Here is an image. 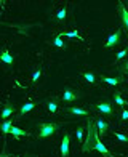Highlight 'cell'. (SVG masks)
Instances as JSON below:
<instances>
[{"label": "cell", "mask_w": 128, "mask_h": 157, "mask_svg": "<svg viewBox=\"0 0 128 157\" xmlns=\"http://www.w3.org/2000/svg\"><path fill=\"white\" fill-rule=\"evenodd\" d=\"M87 138H85L83 144H82V152H88V151H93V144H95V135L98 133V128L95 120L91 122L88 120V125H87Z\"/></svg>", "instance_id": "1"}, {"label": "cell", "mask_w": 128, "mask_h": 157, "mask_svg": "<svg viewBox=\"0 0 128 157\" xmlns=\"http://www.w3.org/2000/svg\"><path fill=\"white\" fill-rule=\"evenodd\" d=\"M59 130V124H55V122H42L39 124V138H48L51 136V135H55L56 132Z\"/></svg>", "instance_id": "2"}, {"label": "cell", "mask_w": 128, "mask_h": 157, "mask_svg": "<svg viewBox=\"0 0 128 157\" xmlns=\"http://www.w3.org/2000/svg\"><path fill=\"white\" fill-rule=\"evenodd\" d=\"M120 39H122V31H115V32H112L111 35H109V39H107V42H106V48H112V47H115L119 42H120Z\"/></svg>", "instance_id": "3"}, {"label": "cell", "mask_w": 128, "mask_h": 157, "mask_svg": "<svg viewBox=\"0 0 128 157\" xmlns=\"http://www.w3.org/2000/svg\"><path fill=\"white\" fill-rule=\"evenodd\" d=\"M69 144H70V138H69V133H64V136L61 140V155L62 157H69Z\"/></svg>", "instance_id": "4"}, {"label": "cell", "mask_w": 128, "mask_h": 157, "mask_svg": "<svg viewBox=\"0 0 128 157\" xmlns=\"http://www.w3.org/2000/svg\"><path fill=\"white\" fill-rule=\"evenodd\" d=\"M95 124H96V128H98L99 135H103V136H104V135L107 133V130H109V124L106 122V120H103V119H96Z\"/></svg>", "instance_id": "5"}, {"label": "cell", "mask_w": 128, "mask_h": 157, "mask_svg": "<svg viewBox=\"0 0 128 157\" xmlns=\"http://www.w3.org/2000/svg\"><path fill=\"white\" fill-rule=\"evenodd\" d=\"M96 109L99 112L106 114V116H112V114H114V109H112L111 103H99V104H96Z\"/></svg>", "instance_id": "6"}, {"label": "cell", "mask_w": 128, "mask_h": 157, "mask_svg": "<svg viewBox=\"0 0 128 157\" xmlns=\"http://www.w3.org/2000/svg\"><path fill=\"white\" fill-rule=\"evenodd\" d=\"M13 112H15V106L10 104V103H6V104L3 106V111H2V119H3V120H8V117L11 116Z\"/></svg>", "instance_id": "7"}, {"label": "cell", "mask_w": 128, "mask_h": 157, "mask_svg": "<svg viewBox=\"0 0 128 157\" xmlns=\"http://www.w3.org/2000/svg\"><path fill=\"white\" fill-rule=\"evenodd\" d=\"M77 98H80V96H79V93H75L74 90H66V91H64V95H62V99H64L66 103H69V101H75Z\"/></svg>", "instance_id": "8"}, {"label": "cell", "mask_w": 128, "mask_h": 157, "mask_svg": "<svg viewBox=\"0 0 128 157\" xmlns=\"http://www.w3.org/2000/svg\"><path fill=\"white\" fill-rule=\"evenodd\" d=\"M10 135H13L15 138H21V136H31V133H27V132H24V130H21V128H18V127H11V132H10Z\"/></svg>", "instance_id": "9"}, {"label": "cell", "mask_w": 128, "mask_h": 157, "mask_svg": "<svg viewBox=\"0 0 128 157\" xmlns=\"http://www.w3.org/2000/svg\"><path fill=\"white\" fill-rule=\"evenodd\" d=\"M101 80L104 83H109V85H119L122 82V77H101Z\"/></svg>", "instance_id": "10"}, {"label": "cell", "mask_w": 128, "mask_h": 157, "mask_svg": "<svg viewBox=\"0 0 128 157\" xmlns=\"http://www.w3.org/2000/svg\"><path fill=\"white\" fill-rule=\"evenodd\" d=\"M34 108H35V103H26V104L21 106L19 114H21V116H26V114H27V112H31Z\"/></svg>", "instance_id": "11"}, {"label": "cell", "mask_w": 128, "mask_h": 157, "mask_svg": "<svg viewBox=\"0 0 128 157\" xmlns=\"http://www.w3.org/2000/svg\"><path fill=\"white\" fill-rule=\"evenodd\" d=\"M120 15H122V21H123V26L128 29V10L125 8V6L120 3Z\"/></svg>", "instance_id": "12"}, {"label": "cell", "mask_w": 128, "mask_h": 157, "mask_svg": "<svg viewBox=\"0 0 128 157\" xmlns=\"http://www.w3.org/2000/svg\"><path fill=\"white\" fill-rule=\"evenodd\" d=\"M11 127H13V122H11V120H5V122L2 124V132H3V135H10Z\"/></svg>", "instance_id": "13"}, {"label": "cell", "mask_w": 128, "mask_h": 157, "mask_svg": "<svg viewBox=\"0 0 128 157\" xmlns=\"http://www.w3.org/2000/svg\"><path fill=\"white\" fill-rule=\"evenodd\" d=\"M69 112L74 114V116H88V111L80 109V108H69Z\"/></svg>", "instance_id": "14"}, {"label": "cell", "mask_w": 128, "mask_h": 157, "mask_svg": "<svg viewBox=\"0 0 128 157\" xmlns=\"http://www.w3.org/2000/svg\"><path fill=\"white\" fill-rule=\"evenodd\" d=\"M2 61H3V63H6V64H13V63H15V58H13V56H11L8 52H6V50H5V52L2 53Z\"/></svg>", "instance_id": "15"}, {"label": "cell", "mask_w": 128, "mask_h": 157, "mask_svg": "<svg viewBox=\"0 0 128 157\" xmlns=\"http://www.w3.org/2000/svg\"><path fill=\"white\" fill-rule=\"evenodd\" d=\"M66 16H67V10H66V6H64V8H61L58 11V15H56V21H64Z\"/></svg>", "instance_id": "16"}, {"label": "cell", "mask_w": 128, "mask_h": 157, "mask_svg": "<svg viewBox=\"0 0 128 157\" xmlns=\"http://www.w3.org/2000/svg\"><path fill=\"white\" fill-rule=\"evenodd\" d=\"M61 35V37H70V39H80V35H79V32H77V31H72V32H61L59 34Z\"/></svg>", "instance_id": "17"}, {"label": "cell", "mask_w": 128, "mask_h": 157, "mask_svg": "<svg viewBox=\"0 0 128 157\" xmlns=\"http://www.w3.org/2000/svg\"><path fill=\"white\" fill-rule=\"evenodd\" d=\"M47 108H48V111L51 112V114H55L56 111H58V104H56V101H48Z\"/></svg>", "instance_id": "18"}, {"label": "cell", "mask_w": 128, "mask_h": 157, "mask_svg": "<svg viewBox=\"0 0 128 157\" xmlns=\"http://www.w3.org/2000/svg\"><path fill=\"white\" fill-rule=\"evenodd\" d=\"M114 99H115V103H117L119 106H125V104H126L125 99L122 98V95H120V93H114Z\"/></svg>", "instance_id": "19"}, {"label": "cell", "mask_w": 128, "mask_h": 157, "mask_svg": "<svg viewBox=\"0 0 128 157\" xmlns=\"http://www.w3.org/2000/svg\"><path fill=\"white\" fill-rule=\"evenodd\" d=\"M126 55H128V48H123L122 52H119V53L115 55V61H122Z\"/></svg>", "instance_id": "20"}, {"label": "cell", "mask_w": 128, "mask_h": 157, "mask_svg": "<svg viewBox=\"0 0 128 157\" xmlns=\"http://www.w3.org/2000/svg\"><path fill=\"white\" fill-rule=\"evenodd\" d=\"M75 136H77V141H83V127H77V132H75Z\"/></svg>", "instance_id": "21"}, {"label": "cell", "mask_w": 128, "mask_h": 157, "mask_svg": "<svg viewBox=\"0 0 128 157\" xmlns=\"http://www.w3.org/2000/svg\"><path fill=\"white\" fill-rule=\"evenodd\" d=\"M53 45L58 47V48H62V47H64V42H62V37H61V35H58V37L53 40Z\"/></svg>", "instance_id": "22"}, {"label": "cell", "mask_w": 128, "mask_h": 157, "mask_svg": "<svg viewBox=\"0 0 128 157\" xmlns=\"http://www.w3.org/2000/svg\"><path fill=\"white\" fill-rule=\"evenodd\" d=\"M114 135H115V138H117L119 141H122V143H128V136H125L123 133H120V132H115Z\"/></svg>", "instance_id": "23"}, {"label": "cell", "mask_w": 128, "mask_h": 157, "mask_svg": "<svg viewBox=\"0 0 128 157\" xmlns=\"http://www.w3.org/2000/svg\"><path fill=\"white\" fill-rule=\"evenodd\" d=\"M83 77L87 78V82L95 83V74H91V72H85V74H83Z\"/></svg>", "instance_id": "24"}, {"label": "cell", "mask_w": 128, "mask_h": 157, "mask_svg": "<svg viewBox=\"0 0 128 157\" xmlns=\"http://www.w3.org/2000/svg\"><path fill=\"white\" fill-rule=\"evenodd\" d=\"M40 75H42V69L39 67V69H37V71H35V72H34V75H32V82H37L39 78H40Z\"/></svg>", "instance_id": "25"}, {"label": "cell", "mask_w": 128, "mask_h": 157, "mask_svg": "<svg viewBox=\"0 0 128 157\" xmlns=\"http://www.w3.org/2000/svg\"><path fill=\"white\" fill-rule=\"evenodd\" d=\"M122 120H128V109H123V112H122Z\"/></svg>", "instance_id": "26"}, {"label": "cell", "mask_w": 128, "mask_h": 157, "mask_svg": "<svg viewBox=\"0 0 128 157\" xmlns=\"http://www.w3.org/2000/svg\"><path fill=\"white\" fill-rule=\"evenodd\" d=\"M122 72H125V74H128V61L123 64V66H122Z\"/></svg>", "instance_id": "27"}]
</instances>
